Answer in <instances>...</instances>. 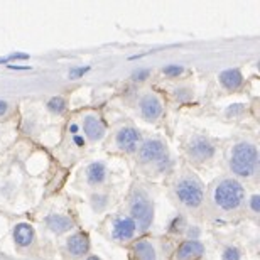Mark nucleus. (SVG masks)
I'll return each mask as SVG.
<instances>
[{"instance_id":"nucleus-1","label":"nucleus","mask_w":260,"mask_h":260,"mask_svg":"<svg viewBox=\"0 0 260 260\" xmlns=\"http://www.w3.org/2000/svg\"><path fill=\"white\" fill-rule=\"evenodd\" d=\"M257 164H258V152L253 144L240 142L232 149L230 169L237 176L250 178V176L255 173Z\"/></svg>"},{"instance_id":"nucleus-2","label":"nucleus","mask_w":260,"mask_h":260,"mask_svg":"<svg viewBox=\"0 0 260 260\" xmlns=\"http://www.w3.org/2000/svg\"><path fill=\"white\" fill-rule=\"evenodd\" d=\"M215 203L221 210H237L243 201V186L235 179H223L215 189Z\"/></svg>"},{"instance_id":"nucleus-3","label":"nucleus","mask_w":260,"mask_h":260,"mask_svg":"<svg viewBox=\"0 0 260 260\" xmlns=\"http://www.w3.org/2000/svg\"><path fill=\"white\" fill-rule=\"evenodd\" d=\"M130 213H132V220L139 221L140 230H147V228L150 226L152 218H154V208H152V203H150V200L144 191L137 189L134 193Z\"/></svg>"},{"instance_id":"nucleus-4","label":"nucleus","mask_w":260,"mask_h":260,"mask_svg":"<svg viewBox=\"0 0 260 260\" xmlns=\"http://www.w3.org/2000/svg\"><path fill=\"white\" fill-rule=\"evenodd\" d=\"M176 194H178L179 201L189 208H198L203 203L205 198V191L198 179L194 178H184L176 184Z\"/></svg>"},{"instance_id":"nucleus-5","label":"nucleus","mask_w":260,"mask_h":260,"mask_svg":"<svg viewBox=\"0 0 260 260\" xmlns=\"http://www.w3.org/2000/svg\"><path fill=\"white\" fill-rule=\"evenodd\" d=\"M188 150H189L191 157H193L194 160H198V162H203V160L210 159L211 155L215 154V147H213V144L206 137H201V135L191 139Z\"/></svg>"},{"instance_id":"nucleus-6","label":"nucleus","mask_w":260,"mask_h":260,"mask_svg":"<svg viewBox=\"0 0 260 260\" xmlns=\"http://www.w3.org/2000/svg\"><path fill=\"white\" fill-rule=\"evenodd\" d=\"M139 155H140V160H144V162H155V160L164 159L166 145L164 142H160L157 139L145 140L144 145L140 147Z\"/></svg>"},{"instance_id":"nucleus-7","label":"nucleus","mask_w":260,"mask_h":260,"mask_svg":"<svg viewBox=\"0 0 260 260\" xmlns=\"http://www.w3.org/2000/svg\"><path fill=\"white\" fill-rule=\"evenodd\" d=\"M140 112H142V117L145 120L154 122L162 115V103L155 95H145L142 100H140Z\"/></svg>"},{"instance_id":"nucleus-8","label":"nucleus","mask_w":260,"mask_h":260,"mask_svg":"<svg viewBox=\"0 0 260 260\" xmlns=\"http://www.w3.org/2000/svg\"><path fill=\"white\" fill-rule=\"evenodd\" d=\"M140 140L139 130H135L134 127H123L120 132L117 134V145L118 149L125 150V152H134L137 149V144Z\"/></svg>"},{"instance_id":"nucleus-9","label":"nucleus","mask_w":260,"mask_h":260,"mask_svg":"<svg viewBox=\"0 0 260 260\" xmlns=\"http://www.w3.org/2000/svg\"><path fill=\"white\" fill-rule=\"evenodd\" d=\"M203 252H205V247H203L201 242L188 240L179 247L178 260H198L203 255Z\"/></svg>"},{"instance_id":"nucleus-10","label":"nucleus","mask_w":260,"mask_h":260,"mask_svg":"<svg viewBox=\"0 0 260 260\" xmlns=\"http://www.w3.org/2000/svg\"><path fill=\"white\" fill-rule=\"evenodd\" d=\"M135 230H137V226H135V221L132 218H120L113 226V237L118 238V240H130L135 235Z\"/></svg>"},{"instance_id":"nucleus-11","label":"nucleus","mask_w":260,"mask_h":260,"mask_svg":"<svg viewBox=\"0 0 260 260\" xmlns=\"http://www.w3.org/2000/svg\"><path fill=\"white\" fill-rule=\"evenodd\" d=\"M83 128H85V134L88 135V139H91V140H100L103 135H105V125H103V122L93 115L85 117Z\"/></svg>"},{"instance_id":"nucleus-12","label":"nucleus","mask_w":260,"mask_h":260,"mask_svg":"<svg viewBox=\"0 0 260 260\" xmlns=\"http://www.w3.org/2000/svg\"><path fill=\"white\" fill-rule=\"evenodd\" d=\"M88 248H90V240H88V235H85V233H76V235L68 238V250L73 255H85Z\"/></svg>"},{"instance_id":"nucleus-13","label":"nucleus","mask_w":260,"mask_h":260,"mask_svg":"<svg viewBox=\"0 0 260 260\" xmlns=\"http://www.w3.org/2000/svg\"><path fill=\"white\" fill-rule=\"evenodd\" d=\"M14 240L20 247H29L34 240V228L29 223H19L14 228Z\"/></svg>"},{"instance_id":"nucleus-14","label":"nucleus","mask_w":260,"mask_h":260,"mask_svg":"<svg viewBox=\"0 0 260 260\" xmlns=\"http://www.w3.org/2000/svg\"><path fill=\"white\" fill-rule=\"evenodd\" d=\"M220 81L223 86L228 88V90H237V88H240V85H242L243 76H242L240 70L232 68V70H225L220 73Z\"/></svg>"},{"instance_id":"nucleus-15","label":"nucleus","mask_w":260,"mask_h":260,"mask_svg":"<svg viewBox=\"0 0 260 260\" xmlns=\"http://www.w3.org/2000/svg\"><path fill=\"white\" fill-rule=\"evenodd\" d=\"M46 223H48V226L56 233H63L66 230H70V228H73V221L63 215H49L46 218Z\"/></svg>"},{"instance_id":"nucleus-16","label":"nucleus","mask_w":260,"mask_h":260,"mask_svg":"<svg viewBox=\"0 0 260 260\" xmlns=\"http://www.w3.org/2000/svg\"><path fill=\"white\" fill-rule=\"evenodd\" d=\"M86 174H88V183H90V184H100V183H103V179H105V174H107L105 164L93 162L90 168H88Z\"/></svg>"},{"instance_id":"nucleus-17","label":"nucleus","mask_w":260,"mask_h":260,"mask_svg":"<svg viewBox=\"0 0 260 260\" xmlns=\"http://www.w3.org/2000/svg\"><path fill=\"white\" fill-rule=\"evenodd\" d=\"M135 252H137L139 260H155V250L149 242L140 240L135 245Z\"/></svg>"},{"instance_id":"nucleus-18","label":"nucleus","mask_w":260,"mask_h":260,"mask_svg":"<svg viewBox=\"0 0 260 260\" xmlns=\"http://www.w3.org/2000/svg\"><path fill=\"white\" fill-rule=\"evenodd\" d=\"M48 108L53 113H63L66 108V102L63 96H54L48 102Z\"/></svg>"},{"instance_id":"nucleus-19","label":"nucleus","mask_w":260,"mask_h":260,"mask_svg":"<svg viewBox=\"0 0 260 260\" xmlns=\"http://www.w3.org/2000/svg\"><path fill=\"white\" fill-rule=\"evenodd\" d=\"M183 66H179V64H169V66H164L162 68V73L166 76H171V78H174V76H179L181 73H183Z\"/></svg>"},{"instance_id":"nucleus-20","label":"nucleus","mask_w":260,"mask_h":260,"mask_svg":"<svg viewBox=\"0 0 260 260\" xmlns=\"http://www.w3.org/2000/svg\"><path fill=\"white\" fill-rule=\"evenodd\" d=\"M223 260H240V250L237 247H228L223 253Z\"/></svg>"},{"instance_id":"nucleus-21","label":"nucleus","mask_w":260,"mask_h":260,"mask_svg":"<svg viewBox=\"0 0 260 260\" xmlns=\"http://www.w3.org/2000/svg\"><path fill=\"white\" fill-rule=\"evenodd\" d=\"M90 71V66H83V68H76V70H71L70 71V78H80L83 76L85 73Z\"/></svg>"},{"instance_id":"nucleus-22","label":"nucleus","mask_w":260,"mask_h":260,"mask_svg":"<svg viewBox=\"0 0 260 260\" xmlns=\"http://www.w3.org/2000/svg\"><path fill=\"white\" fill-rule=\"evenodd\" d=\"M149 75H150L149 70H140L137 73H134V80L135 81H144V80H147Z\"/></svg>"},{"instance_id":"nucleus-23","label":"nucleus","mask_w":260,"mask_h":260,"mask_svg":"<svg viewBox=\"0 0 260 260\" xmlns=\"http://www.w3.org/2000/svg\"><path fill=\"white\" fill-rule=\"evenodd\" d=\"M250 206H252V210H253V211L258 213V210H260V198H258V194H253V196H252Z\"/></svg>"},{"instance_id":"nucleus-24","label":"nucleus","mask_w":260,"mask_h":260,"mask_svg":"<svg viewBox=\"0 0 260 260\" xmlns=\"http://www.w3.org/2000/svg\"><path fill=\"white\" fill-rule=\"evenodd\" d=\"M176 95H178L179 100H188V96L186 95H189V91L188 90H178L176 91Z\"/></svg>"},{"instance_id":"nucleus-25","label":"nucleus","mask_w":260,"mask_h":260,"mask_svg":"<svg viewBox=\"0 0 260 260\" xmlns=\"http://www.w3.org/2000/svg\"><path fill=\"white\" fill-rule=\"evenodd\" d=\"M5 112H7V102L0 100V117H2Z\"/></svg>"},{"instance_id":"nucleus-26","label":"nucleus","mask_w":260,"mask_h":260,"mask_svg":"<svg viewBox=\"0 0 260 260\" xmlns=\"http://www.w3.org/2000/svg\"><path fill=\"white\" fill-rule=\"evenodd\" d=\"M75 144L76 145H83V144H85V139L80 137V135H75Z\"/></svg>"},{"instance_id":"nucleus-27","label":"nucleus","mask_w":260,"mask_h":260,"mask_svg":"<svg viewBox=\"0 0 260 260\" xmlns=\"http://www.w3.org/2000/svg\"><path fill=\"white\" fill-rule=\"evenodd\" d=\"M10 70H19V71H22V70H30L29 66H9Z\"/></svg>"},{"instance_id":"nucleus-28","label":"nucleus","mask_w":260,"mask_h":260,"mask_svg":"<svg viewBox=\"0 0 260 260\" xmlns=\"http://www.w3.org/2000/svg\"><path fill=\"white\" fill-rule=\"evenodd\" d=\"M70 132L71 134H76L78 132V125H76V123H71V125H70Z\"/></svg>"},{"instance_id":"nucleus-29","label":"nucleus","mask_w":260,"mask_h":260,"mask_svg":"<svg viewBox=\"0 0 260 260\" xmlns=\"http://www.w3.org/2000/svg\"><path fill=\"white\" fill-rule=\"evenodd\" d=\"M86 260H100V258H98V257H88Z\"/></svg>"}]
</instances>
